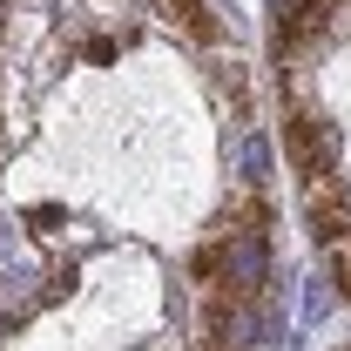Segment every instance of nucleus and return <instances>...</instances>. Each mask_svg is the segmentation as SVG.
Returning a JSON list of instances; mask_svg holds the SVG:
<instances>
[{"mask_svg": "<svg viewBox=\"0 0 351 351\" xmlns=\"http://www.w3.org/2000/svg\"><path fill=\"white\" fill-rule=\"evenodd\" d=\"M345 27H351V21H345Z\"/></svg>", "mask_w": 351, "mask_h": 351, "instance_id": "obj_11", "label": "nucleus"}, {"mask_svg": "<svg viewBox=\"0 0 351 351\" xmlns=\"http://www.w3.org/2000/svg\"><path fill=\"white\" fill-rule=\"evenodd\" d=\"M223 257H230V291H237V298H257L263 270H270V237H263V230L223 237Z\"/></svg>", "mask_w": 351, "mask_h": 351, "instance_id": "obj_4", "label": "nucleus"}, {"mask_svg": "<svg viewBox=\"0 0 351 351\" xmlns=\"http://www.w3.org/2000/svg\"><path fill=\"white\" fill-rule=\"evenodd\" d=\"M189 351H250V298H237V291H203Z\"/></svg>", "mask_w": 351, "mask_h": 351, "instance_id": "obj_2", "label": "nucleus"}, {"mask_svg": "<svg viewBox=\"0 0 351 351\" xmlns=\"http://www.w3.org/2000/svg\"><path fill=\"white\" fill-rule=\"evenodd\" d=\"M304 223L317 243H338V237H351V196L338 176H324V182H304Z\"/></svg>", "mask_w": 351, "mask_h": 351, "instance_id": "obj_3", "label": "nucleus"}, {"mask_svg": "<svg viewBox=\"0 0 351 351\" xmlns=\"http://www.w3.org/2000/svg\"><path fill=\"white\" fill-rule=\"evenodd\" d=\"M284 156L304 182H324L338 176V122H324L317 108H291L284 115Z\"/></svg>", "mask_w": 351, "mask_h": 351, "instance_id": "obj_1", "label": "nucleus"}, {"mask_svg": "<svg viewBox=\"0 0 351 351\" xmlns=\"http://www.w3.org/2000/svg\"><path fill=\"white\" fill-rule=\"evenodd\" d=\"M0 162H7V149H0Z\"/></svg>", "mask_w": 351, "mask_h": 351, "instance_id": "obj_10", "label": "nucleus"}, {"mask_svg": "<svg viewBox=\"0 0 351 351\" xmlns=\"http://www.w3.org/2000/svg\"><path fill=\"white\" fill-rule=\"evenodd\" d=\"M189 284H196V291H230V257H223V237H210V243H196V250H189Z\"/></svg>", "mask_w": 351, "mask_h": 351, "instance_id": "obj_6", "label": "nucleus"}, {"mask_svg": "<svg viewBox=\"0 0 351 351\" xmlns=\"http://www.w3.org/2000/svg\"><path fill=\"white\" fill-rule=\"evenodd\" d=\"M162 14H169L196 47H217V41H223V21H217V7H210V0H162Z\"/></svg>", "mask_w": 351, "mask_h": 351, "instance_id": "obj_5", "label": "nucleus"}, {"mask_svg": "<svg viewBox=\"0 0 351 351\" xmlns=\"http://www.w3.org/2000/svg\"><path fill=\"white\" fill-rule=\"evenodd\" d=\"M61 291H75V263H54V270H47V304H54V298H61Z\"/></svg>", "mask_w": 351, "mask_h": 351, "instance_id": "obj_9", "label": "nucleus"}, {"mask_svg": "<svg viewBox=\"0 0 351 351\" xmlns=\"http://www.w3.org/2000/svg\"><path fill=\"white\" fill-rule=\"evenodd\" d=\"M324 270H331V284H338V298L351 304V237H338V243H324Z\"/></svg>", "mask_w": 351, "mask_h": 351, "instance_id": "obj_7", "label": "nucleus"}, {"mask_svg": "<svg viewBox=\"0 0 351 351\" xmlns=\"http://www.w3.org/2000/svg\"><path fill=\"white\" fill-rule=\"evenodd\" d=\"M217 88H223V95H230V101H237V115L250 108V82H243V68H237V61H230V68H223V75H217Z\"/></svg>", "mask_w": 351, "mask_h": 351, "instance_id": "obj_8", "label": "nucleus"}]
</instances>
